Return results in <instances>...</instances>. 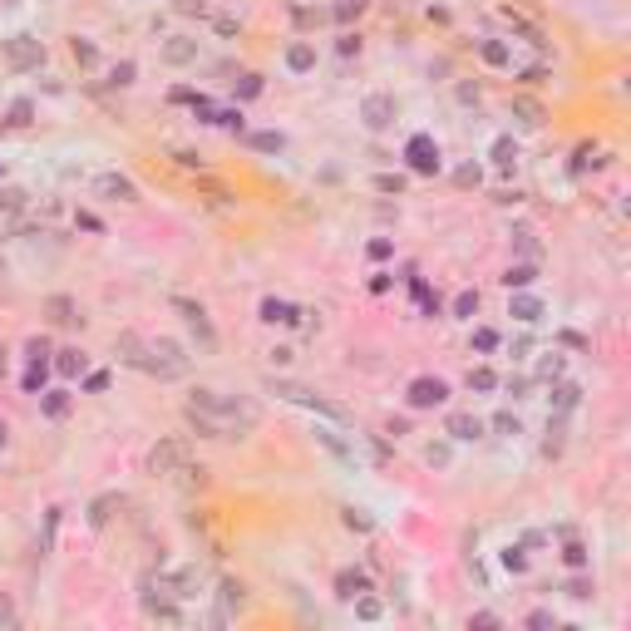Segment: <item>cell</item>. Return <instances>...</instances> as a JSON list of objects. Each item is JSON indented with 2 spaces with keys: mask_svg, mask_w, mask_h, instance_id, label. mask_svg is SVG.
I'll list each match as a JSON object with an SVG mask.
<instances>
[{
  "mask_svg": "<svg viewBox=\"0 0 631 631\" xmlns=\"http://www.w3.org/2000/svg\"><path fill=\"white\" fill-rule=\"evenodd\" d=\"M222 602H227V612H247V587L242 582H222Z\"/></svg>",
  "mask_w": 631,
  "mask_h": 631,
  "instance_id": "cell-9",
  "label": "cell"
},
{
  "mask_svg": "<svg viewBox=\"0 0 631 631\" xmlns=\"http://www.w3.org/2000/svg\"><path fill=\"white\" fill-rule=\"evenodd\" d=\"M291 65H296V69H306V65H311V50H306V45H296V50H291Z\"/></svg>",
  "mask_w": 631,
  "mask_h": 631,
  "instance_id": "cell-15",
  "label": "cell"
},
{
  "mask_svg": "<svg viewBox=\"0 0 631 631\" xmlns=\"http://www.w3.org/2000/svg\"><path fill=\"white\" fill-rule=\"evenodd\" d=\"M444 395H449V390H444L439 380H415V390H410V400H415V405H439Z\"/></svg>",
  "mask_w": 631,
  "mask_h": 631,
  "instance_id": "cell-6",
  "label": "cell"
},
{
  "mask_svg": "<svg viewBox=\"0 0 631 631\" xmlns=\"http://www.w3.org/2000/svg\"><path fill=\"white\" fill-rule=\"evenodd\" d=\"M99 193H104V198H113V203H133V198H138V188H133L128 178H113V173H104V178H99Z\"/></svg>",
  "mask_w": 631,
  "mask_h": 631,
  "instance_id": "cell-5",
  "label": "cell"
},
{
  "mask_svg": "<svg viewBox=\"0 0 631 631\" xmlns=\"http://www.w3.org/2000/svg\"><path fill=\"white\" fill-rule=\"evenodd\" d=\"M0 439H5V429H0Z\"/></svg>",
  "mask_w": 631,
  "mask_h": 631,
  "instance_id": "cell-18",
  "label": "cell"
},
{
  "mask_svg": "<svg viewBox=\"0 0 631 631\" xmlns=\"http://www.w3.org/2000/svg\"><path fill=\"white\" fill-rule=\"evenodd\" d=\"M143 370L173 380V375L188 370V355H183V345H173V340H153V345H143Z\"/></svg>",
  "mask_w": 631,
  "mask_h": 631,
  "instance_id": "cell-2",
  "label": "cell"
},
{
  "mask_svg": "<svg viewBox=\"0 0 631 631\" xmlns=\"http://www.w3.org/2000/svg\"><path fill=\"white\" fill-rule=\"evenodd\" d=\"M50 311H55V320H74V306H69V301H65V296H55V301H50Z\"/></svg>",
  "mask_w": 631,
  "mask_h": 631,
  "instance_id": "cell-13",
  "label": "cell"
},
{
  "mask_svg": "<svg viewBox=\"0 0 631 631\" xmlns=\"http://www.w3.org/2000/svg\"><path fill=\"white\" fill-rule=\"evenodd\" d=\"M335 587H340V597H360V592H370V577L365 572H340Z\"/></svg>",
  "mask_w": 631,
  "mask_h": 631,
  "instance_id": "cell-8",
  "label": "cell"
},
{
  "mask_svg": "<svg viewBox=\"0 0 631 631\" xmlns=\"http://www.w3.org/2000/svg\"><path fill=\"white\" fill-rule=\"evenodd\" d=\"M320 444H325V449H330V454H335V459H350V449H345V444H340V439H335V434H320Z\"/></svg>",
  "mask_w": 631,
  "mask_h": 631,
  "instance_id": "cell-12",
  "label": "cell"
},
{
  "mask_svg": "<svg viewBox=\"0 0 631 631\" xmlns=\"http://www.w3.org/2000/svg\"><path fill=\"white\" fill-rule=\"evenodd\" d=\"M60 370H84V355H74V350H65V360H60Z\"/></svg>",
  "mask_w": 631,
  "mask_h": 631,
  "instance_id": "cell-16",
  "label": "cell"
},
{
  "mask_svg": "<svg viewBox=\"0 0 631 631\" xmlns=\"http://www.w3.org/2000/svg\"><path fill=\"white\" fill-rule=\"evenodd\" d=\"M188 420H193L198 434H208V439H242V434L257 429L262 410L252 400H232V395H217V390H198L188 400Z\"/></svg>",
  "mask_w": 631,
  "mask_h": 631,
  "instance_id": "cell-1",
  "label": "cell"
},
{
  "mask_svg": "<svg viewBox=\"0 0 631 631\" xmlns=\"http://www.w3.org/2000/svg\"><path fill=\"white\" fill-rule=\"evenodd\" d=\"M449 434H454V439H479L484 424L474 420V415H449Z\"/></svg>",
  "mask_w": 631,
  "mask_h": 631,
  "instance_id": "cell-7",
  "label": "cell"
},
{
  "mask_svg": "<svg viewBox=\"0 0 631 631\" xmlns=\"http://www.w3.org/2000/svg\"><path fill=\"white\" fill-rule=\"evenodd\" d=\"M10 60H15V65H40V50L25 45V40H15V45H10Z\"/></svg>",
  "mask_w": 631,
  "mask_h": 631,
  "instance_id": "cell-10",
  "label": "cell"
},
{
  "mask_svg": "<svg viewBox=\"0 0 631 631\" xmlns=\"http://www.w3.org/2000/svg\"><path fill=\"white\" fill-rule=\"evenodd\" d=\"M193 459H188V444L183 439H163V444H153V454H148V469L153 474H183Z\"/></svg>",
  "mask_w": 631,
  "mask_h": 631,
  "instance_id": "cell-3",
  "label": "cell"
},
{
  "mask_svg": "<svg viewBox=\"0 0 631 631\" xmlns=\"http://www.w3.org/2000/svg\"><path fill=\"white\" fill-rule=\"evenodd\" d=\"M360 617H380V602H375V597H365V592H360Z\"/></svg>",
  "mask_w": 631,
  "mask_h": 631,
  "instance_id": "cell-17",
  "label": "cell"
},
{
  "mask_svg": "<svg viewBox=\"0 0 631 631\" xmlns=\"http://www.w3.org/2000/svg\"><path fill=\"white\" fill-rule=\"evenodd\" d=\"M108 508H113V498H99V503H94V527L108 523Z\"/></svg>",
  "mask_w": 631,
  "mask_h": 631,
  "instance_id": "cell-14",
  "label": "cell"
},
{
  "mask_svg": "<svg viewBox=\"0 0 631 631\" xmlns=\"http://www.w3.org/2000/svg\"><path fill=\"white\" fill-rule=\"evenodd\" d=\"M281 400H291V405H306V410H316V415H325V420H345L340 415V405H330V400H320L316 390H301V385H272Z\"/></svg>",
  "mask_w": 631,
  "mask_h": 631,
  "instance_id": "cell-4",
  "label": "cell"
},
{
  "mask_svg": "<svg viewBox=\"0 0 631 631\" xmlns=\"http://www.w3.org/2000/svg\"><path fill=\"white\" fill-rule=\"evenodd\" d=\"M365 113H370V123H385V113H390V99H370V104H365Z\"/></svg>",
  "mask_w": 631,
  "mask_h": 631,
  "instance_id": "cell-11",
  "label": "cell"
}]
</instances>
